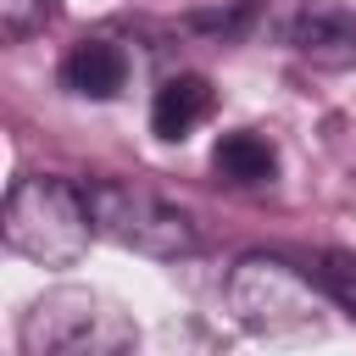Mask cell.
I'll return each instance as SVG.
<instances>
[{
	"instance_id": "obj_1",
	"label": "cell",
	"mask_w": 356,
	"mask_h": 356,
	"mask_svg": "<svg viewBox=\"0 0 356 356\" xmlns=\"http://www.w3.org/2000/svg\"><path fill=\"white\" fill-rule=\"evenodd\" d=\"M0 234H6V250H17L33 267H72L95 239L83 184L56 178V172L17 178L0 206Z\"/></svg>"
},
{
	"instance_id": "obj_4",
	"label": "cell",
	"mask_w": 356,
	"mask_h": 356,
	"mask_svg": "<svg viewBox=\"0 0 356 356\" xmlns=\"http://www.w3.org/2000/svg\"><path fill=\"white\" fill-rule=\"evenodd\" d=\"M83 195H89L95 234L117 239L122 250H139V256H156V261H178V256H189L200 245L189 211H178L172 200H161L145 184L95 178V184H83Z\"/></svg>"
},
{
	"instance_id": "obj_7",
	"label": "cell",
	"mask_w": 356,
	"mask_h": 356,
	"mask_svg": "<svg viewBox=\"0 0 356 356\" xmlns=\"http://www.w3.org/2000/svg\"><path fill=\"white\" fill-rule=\"evenodd\" d=\"M211 106H217V89L200 72H172L150 100V128L156 139H189L211 117Z\"/></svg>"
},
{
	"instance_id": "obj_3",
	"label": "cell",
	"mask_w": 356,
	"mask_h": 356,
	"mask_svg": "<svg viewBox=\"0 0 356 356\" xmlns=\"http://www.w3.org/2000/svg\"><path fill=\"white\" fill-rule=\"evenodd\" d=\"M222 295L234 323L256 339H300L323 328L317 289L278 256H239L222 278Z\"/></svg>"
},
{
	"instance_id": "obj_10",
	"label": "cell",
	"mask_w": 356,
	"mask_h": 356,
	"mask_svg": "<svg viewBox=\"0 0 356 356\" xmlns=\"http://www.w3.org/2000/svg\"><path fill=\"white\" fill-rule=\"evenodd\" d=\"M317 284L356 317V256H345V250H323V267H317Z\"/></svg>"
},
{
	"instance_id": "obj_5",
	"label": "cell",
	"mask_w": 356,
	"mask_h": 356,
	"mask_svg": "<svg viewBox=\"0 0 356 356\" xmlns=\"http://www.w3.org/2000/svg\"><path fill=\"white\" fill-rule=\"evenodd\" d=\"M61 83L78 100H111V95H122V83H128L122 44H111V39H78L61 56Z\"/></svg>"
},
{
	"instance_id": "obj_2",
	"label": "cell",
	"mask_w": 356,
	"mask_h": 356,
	"mask_svg": "<svg viewBox=\"0 0 356 356\" xmlns=\"http://www.w3.org/2000/svg\"><path fill=\"white\" fill-rule=\"evenodd\" d=\"M17 345L22 356H134L139 328L106 295L61 284V289H44L22 312Z\"/></svg>"
},
{
	"instance_id": "obj_6",
	"label": "cell",
	"mask_w": 356,
	"mask_h": 356,
	"mask_svg": "<svg viewBox=\"0 0 356 356\" xmlns=\"http://www.w3.org/2000/svg\"><path fill=\"white\" fill-rule=\"evenodd\" d=\"M289 44L317 67H350L356 61V11H345V6L300 11L289 22Z\"/></svg>"
},
{
	"instance_id": "obj_9",
	"label": "cell",
	"mask_w": 356,
	"mask_h": 356,
	"mask_svg": "<svg viewBox=\"0 0 356 356\" xmlns=\"http://www.w3.org/2000/svg\"><path fill=\"white\" fill-rule=\"evenodd\" d=\"M56 17V0H0V33L6 39H28Z\"/></svg>"
},
{
	"instance_id": "obj_8",
	"label": "cell",
	"mask_w": 356,
	"mask_h": 356,
	"mask_svg": "<svg viewBox=\"0 0 356 356\" xmlns=\"http://www.w3.org/2000/svg\"><path fill=\"white\" fill-rule=\"evenodd\" d=\"M211 172L234 189H256V184H273L278 178V150L267 134L256 128H239V134H222L211 145Z\"/></svg>"
}]
</instances>
